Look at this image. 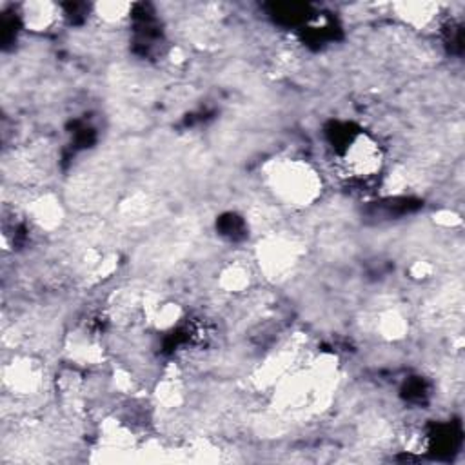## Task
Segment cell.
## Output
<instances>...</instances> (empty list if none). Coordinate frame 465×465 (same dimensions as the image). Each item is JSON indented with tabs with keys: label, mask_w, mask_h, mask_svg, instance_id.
I'll use <instances>...</instances> for the list:
<instances>
[{
	"label": "cell",
	"mask_w": 465,
	"mask_h": 465,
	"mask_svg": "<svg viewBox=\"0 0 465 465\" xmlns=\"http://www.w3.org/2000/svg\"><path fill=\"white\" fill-rule=\"evenodd\" d=\"M274 185L287 200H307L314 187H312V174L307 171V167H302L298 163H291L282 167L280 174L274 173Z\"/></svg>",
	"instance_id": "6da1fadb"
}]
</instances>
